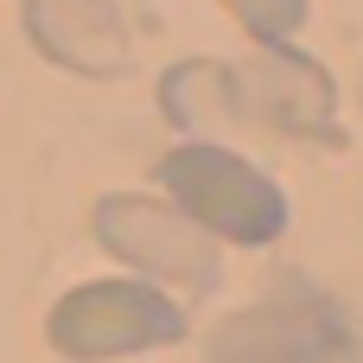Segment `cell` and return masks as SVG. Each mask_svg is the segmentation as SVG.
<instances>
[{"mask_svg": "<svg viewBox=\"0 0 363 363\" xmlns=\"http://www.w3.org/2000/svg\"><path fill=\"white\" fill-rule=\"evenodd\" d=\"M160 191L211 242L268 249V242L287 236V191L249 153H236L223 140H179L160 160Z\"/></svg>", "mask_w": 363, "mask_h": 363, "instance_id": "6da1fadb", "label": "cell"}, {"mask_svg": "<svg viewBox=\"0 0 363 363\" xmlns=\"http://www.w3.org/2000/svg\"><path fill=\"white\" fill-rule=\"evenodd\" d=\"M89 230H96V242L121 268H134V281H147L160 294L204 300L223 281V242H211L185 211H172L153 191H108V198H96Z\"/></svg>", "mask_w": 363, "mask_h": 363, "instance_id": "7a4b0ae2", "label": "cell"}, {"mask_svg": "<svg viewBox=\"0 0 363 363\" xmlns=\"http://www.w3.org/2000/svg\"><path fill=\"white\" fill-rule=\"evenodd\" d=\"M51 351L70 363H115L140 351H166L185 338V306L147 281H83L45 313Z\"/></svg>", "mask_w": 363, "mask_h": 363, "instance_id": "3957f363", "label": "cell"}, {"mask_svg": "<svg viewBox=\"0 0 363 363\" xmlns=\"http://www.w3.org/2000/svg\"><path fill=\"white\" fill-rule=\"evenodd\" d=\"M236 102L249 115L255 134H287V140H313V147H345L338 128V83L319 57L294 51V45H255L249 57L230 64Z\"/></svg>", "mask_w": 363, "mask_h": 363, "instance_id": "277c9868", "label": "cell"}, {"mask_svg": "<svg viewBox=\"0 0 363 363\" xmlns=\"http://www.w3.org/2000/svg\"><path fill=\"white\" fill-rule=\"evenodd\" d=\"M26 38L70 77H121L134 64V26L115 0H26Z\"/></svg>", "mask_w": 363, "mask_h": 363, "instance_id": "5b68a950", "label": "cell"}, {"mask_svg": "<svg viewBox=\"0 0 363 363\" xmlns=\"http://www.w3.org/2000/svg\"><path fill=\"white\" fill-rule=\"evenodd\" d=\"M332 313L319 306H262L217 332V363H325Z\"/></svg>", "mask_w": 363, "mask_h": 363, "instance_id": "8992f818", "label": "cell"}, {"mask_svg": "<svg viewBox=\"0 0 363 363\" xmlns=\"http://www.w3.org/2000/svg\"><path fill=\"white\" fill-rule=\"evenodd\" d=\"M255 45H287L300 26H306V13H313V0H217Z\"/></svg>", "mask_w": 363, "mask_h": 363, "instance_id": "52a82bcc", "label": "cell"}]
</instances>
